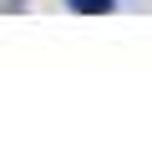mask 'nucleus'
<instances>
[{
  "mask_svg": "<svg viewBox=\"0 0 152 152\" xmlns=\"http://www.w3.org/2000/svg\"><path fill=\"white\" fill-rule=\"evenodd\" d=\"M66 5H71L76 15H112L117 0H66Z\"/></svg>",
  "mask_w": 152,
  "mask_h": 152,
  "instance_id": "obj_1",
  "label": "nucleus"
}]
</instances>
